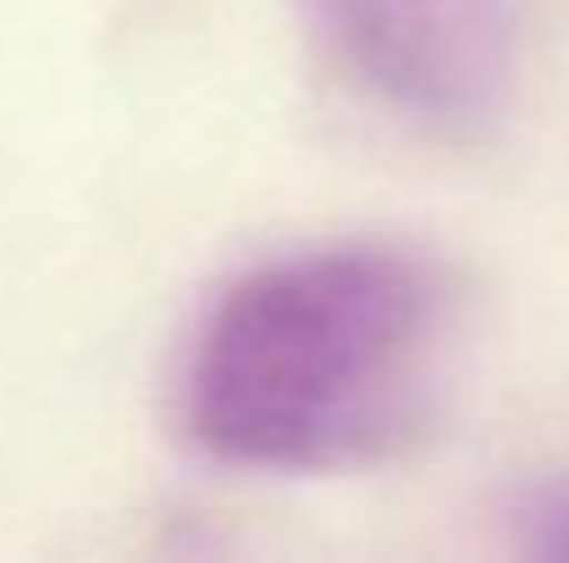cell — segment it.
<instances>
[{
  "instance_id": "1",
  "label": "cell",
  "mask_w": 569,
  "mask_h": 563,
  "mask_svg": "<svg viewBox=\"0 0 569 563\" xmlns=\"http://www.w3.org/2000/svg\"><path fill=\"white\" fill-rule=\"evenodd\" d=\"M459 288L398 243L277 254L216 293L183 360L199 453L271 475H343L426 436L453 371Z\"/></svg>"
},
{
  "instance_id": "2",
  "label": "cell",
  "mask_w": 569,
  "mask_h": 563,
  "mask_svg": "<svg viewBox=\"0 0 569 563\" xmlns=\"http://www.w3.org/2000/svg\"><path fill=\"white\" fill-rule=\"evenodd\" d=\"M299 17L366 100L437 139H476L509 111L515 0H299Z\"/></svg>"
},
{
  "instance_id": "3",
  "label": "cell",
  "mask_w": 569,
  "mask_h": 563,
  "mask_svg": "<svg viewBox=\"0 0 569 563\" xmlns=\"http://www.w3.org/2000/svg\"><path fill=\"white\" fill-rule=\"evenodd\" d=\"M509 536L526 559L569 563V470L520 486L509 503Z\"/></svg>"
}]
</instances>
